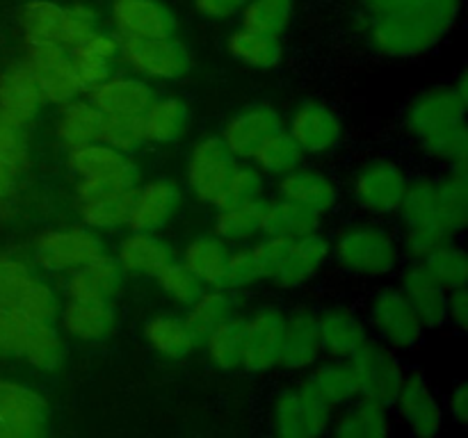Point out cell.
I'll return each instance as SVG.
<instances>
[{"mask_svg":"<svg viewBox=\"0 0 468 438\" xmlns=\"http://www.w3.org/2000/svg\"><path fill=\"white\" fill-rule=\"evenodd\" d=\"M464 0H366L361 32L388 59H414L437 48L462 16Z\"/></svg>","mask_w":468,"mask_h":438,"instance_id":"1","label":"cell"},{"mask_svg":"<svg viewBox=\"0 0 468 438\" xmlns=\"http://www.w3.org/2000/svg\"><path fill=\"white\" fill-rule=\"evenodd\" d=\"M468 82L460 73L451 85H434L407 103L402 126L416 149L446 169L468 162Z\"/></svg>","mask_w":468,"mask_h":438,"instance_id":"2","label":"cell"},{"mask_svg":"<svg viewBox=\"0 0 468 438\" xmlns=\"http://www.w3.org/2000/svg\"><path fill=\"white\" fill-rule=\"evenodd\" d=\"M329 242L334 263L350 276L366 281L393 276L405 260L398 231L379 219L346 222Z\"/></svg>","mask_w":468,"mask_h":438,"instance_id":"3","label":"cell"},{"mask_svg":"<svg viewBox=\"0 0 468 438\" xmlns=\"http://www.w3.org/2000/svg\"><path fill=\"white\" fill-rule=\"evenodd\" d=\"M411 173L388 155H373L356 164L347 181V194L355 208L368 219H391L400 210Z\"/></svg>","mask_w":468,"mask_h":438,"instance_id":"4","label":"cell"},{"mask_svg":"<svg viewBox=\"0 0 468 438\" xmlns=\"http://www.w3.org/2000/svg\"><path fill=\"white\" fill-rule=\"evenodd\" d=\"M334 413L306 379L297 377L270 397L268 438H327Z\"/></svg>","mask_w":468,"mask_h":438,"instance_id":"5","label":"cell"},{"mask_svg":"<svg viewBox=\"0 0 468 438\" xmlns=\"http://www.w3.org/2000/svg\"><path fill=\"white\" fill-rule=\"evenodd\" d=\"M67 169L76 178V199L108 192H133L142 182V169L135 158L101 141L67 151Z\"/></svg>","mask_w":468,"mask_h":438,"instance_id":"6","label":"cell"},{"mask_svg":"<svg viewBox=\"0 0 468 438\" xmlns=\"http://www.w3.org/2000/svg\"><path fill=\"white\" fill-rule=\"evenodd\" d=\"M370 338L391 347L398 354L414 351L423 342L425 327L396 283L378 287L366 304Z\"/></svg>","mask_w":468,"mask_h":438,"instance_id":"7","label":"cell"},{"mask_svg":"<svg viewBox=\"0 0 468 438\" xmlns=\"http://www.w3.org/2000/svg\"><path fill=\"white\" fill-rule=\"evenodd\" d=\"M105 254H108V245L103 235L82 224L48 228V231H41L32 242V260L37 267L44 274H58V276H67L73 269Z\"/></svg>","mask_w":468,"mask_h":438,"instance_id":"8","label":"cell"},{"mask_svg":"<svg viewBox=\"0 0 468 438\" xmlns=\"http://www.w3.org/2000/svg\"><path fill=\"white\" fill-rule=\"evenodd\" d=\"M391 413L410 438H441L448 427L441 395L420 370H407Z\"/></svg>","mask_w":468,"mask_h":438,"instance_id":"9","label":"cell"},{"mask_svg":"<svg viewBox=\"0 0 468 438\" xmlns=\"http://www.w3.org/2000/svg\"><path fill=\"white\" fill-rule=\"evenodd\" d=\"M122 67L151 85L178 82L192 71V53L178 36L122 39Z\"/></svg>","mask_w":468,"mask_h":438,"instance_id":"10","label":"cell"},{"mask_svg":"<svg viewBox=\"0 0 468 438\" xmlns=\"http://www.w3.org/2000/svg\"><path fill=\"white\" fill-rule=\"evenodd\" d=\"M286 310L277 304H259L242 313V372L265 377L279 370Z\"/></svg>","mask_w":468,"mask_h":438,"instance_id":"11","label":"cell"},{"mask_svg":"<svg viewBox=\"0 0 468 438\" xmlns=\"http://www.w3.org/2000/svg\"><path fill=\"white\" fill-rule=\"evenodd\" d=\"M352 372L356 379V395L359 400L379 402L391 406L405 381V360L391 347L370 338L359 351L350 359Z\"/></svg>","mask_w":468,"mask_h":438,"instance_id":"12","label":"cell"},{"mask_svg":"<svg viewBox=\"0 0 468 438\" xmlns=\"http://www.w3.org/2000/svg\"><path fill=\"white\" fill-rule=\"evenodd\" d=\"M48 424L44 392L16 379H0V438H46Z\"/></svg>","mask_w":468,"mask_h":438,"instance_id":"13","label":"cell"},{"mask_svg":"<svg viewBox=\"0 0 468 438\" xmlns=\"http://www.w3.org/2000/svg\"><path fill=\"white\" fill-rule=\"evenodd\" d=\"M283 128L297 141L304 158H324L334 153L346 137V123L341 114L318 99L300 100Z\"/></svg>","mask_w":468,"mask_h":438,"instance_id":"14","label":"cell"},{"mask_svg":"<svg viewBox=\"0 0 468 438\" xmlns=\"http://www.w3.org/2000/svg\"><path fill=\"white\" fill-rule=\"evenodd\" d=\"M26 67L35 76L44 105H67L85 96L80 78L73 68L69 50L59 44H26Z\"/></svg>","mask_w":468,"mask_h":438,"instance_id":"15","label":"cell"},{"mask_svg":"<svg viewBox=\"0 0 468 438\" xmlns=\"http://www.w3.org/2000/svg\"><path fill=\"white\" fill-rule=\"evenodd\" d=\"M186 192L178 181L169 176H155L142 181L131 194L128 231L163 233L181 214Z\"/></svg>","mask_w":468,"mask_h":438,"instance_id":"16","label":"cell"},{"mask_svg":"<svg viewBox=\"0 0 468 438\" xmlns=\"http://www.w3.org/2000/svg\"><path fill=\"white\" fill-rule=\"evenodd\" d=\"M236 162L238 160L229 153L219 135L199 137L186 155V169H183L186 190L199 203L215 205L219 190Z\"/></svg>","mask_w":468,"mask_h":438,"instance_id":"17","label":"cell"},{"mask_svg":"<svg viewBox=\"0 0 468 438\" xmlns=\"http://www.w3.org/2000/svg\"><path fill=\"white\" fill-rule=\"evenodd\" d=\"M283 126H286V119L277 105L268 100H256L233 112L224 121L219 140L236 160H251L256 149Z\"/></svg>","mask_w":468,"mask_h":438,"instance_id":"18","label":"cell"},{"mask_svg":"<svg viewBox=\"0 0 468 438\" xmlns=\"http://www.w3.org/2000/svg\"><path fill=\"white\" fill-rule=\"evenodd\" d=\"M323 359L324 354L318 331V310L304 304L286 310L279 370L295 374V377H304Z\"/></svg>","mask_w":468,"mask_h":438,"instance_id":"19","label":"cell"},{"mask_svg":"<svg viewBox=\"0 0 468 438\" xmlns=\"http://www.w3.org/2000/svg\"><path fill=\"white\" fill-rule=\"evenodd\" d=\"M110 23L122 39L176 36L178 18L165 0H110Z\"/></svg>","mask_w":468,"mask_h":438,"instance_id":"20","label":"cell"},{"mask_svg":"<svg viewBox=\"0 0 468 438\" xmlns=\"http://www.w3.org/2000/svg\"><path fill=\"white\" fill-rule=\"evenodd\" d=\"M58 327L64 338L78 345H101L117 331L119 310L114 301L64 299Z\"/></svg>","mask_w":468,"mask_h":438,"instance_id":"21","label":"cell"},{"mask_svg":"<svg viewBox=\"0 0 468 438\" xmlns=\"http://www.w3.org/2000/svg\"><path fill=\"white\" fill-rule=\"evenodd\" d=\"M277 196L302 205L315 217H327L341 203V190L329 172L309 164H300L286 176L277 178Z\"/></svg>","mask_w":468,"mask_h":438,"instance_id":"22","label":"cell"},{"mask_svg":"<svg viewBox=\"0 0 468 438\" xmlns=\"http://www.w3.org/2000/svg\"><path fill=\"white\" fill-rule=\"evenodd\" d=\"M318 331L324 359L350 360L370 340L364 315L346 304H332L320 308Z\"/></svg>","mask_w":468,"mask_h":438,"instance_id":"23","label":"cell"},{"mask_svg":"<svg viewBox=\"0 0 468 438\" xmlns=\"http://www.w3.org/2000/svg\"><path fill=\"white\" fill-rule=\"evenodd\" d=\"M112 258L126 276L155 278L169 263L176 260V249L163 237V233L128 231L119 237Z\"/></svg>","mask_w":468,"mask_h":438,"instance_id":"24","label":"cell"},{"mask_svg":"<svg viewBox=\"0 0 468 438\" xmlns=\"http://www.w3.org/2000/svg\"><path fill=\"white\" fill-rule=\"evenodd\" d=\"M329 260H332L329 237L323 231L309 233L304 237L291 240L286 260L270 283L279 290H300L327 267Z\"/></svg>","mask_w":468,"mask_h":438,"instance_id":"25","label":"cell"},{"mask_svg":"<svg viewBox=\"0 0 468 438\" xmlns=\"http://www.w3.org/2000/svg\"><path fill=\"white\" fill-rule=\"evenodd\" d=\"M398 287L410 301L414 313L419 315L425 331H437L446 327V301L448 290L439 286L420 263H407L398 269Z\"/></svg>","mask_w":468,"mask_h":438,"instance_id":"26","label":"cell"},{"mask_svg":"<svg viewBox=\"0 0 468 438\" xmlns=\"http://www.w3.org/2000/svg\"><path fill=\"white\" fill-rule=\"evenodd\" d=\"M73 68L85 91L112 78L122 67V36L112 30H96L90 39L69 50Z\"/></svg>","mask_w":468,"mask_h":438,"instance_id":"27","label":"cell"},{"mask_svg":"<svg viewBox=\"0 0 468 438\" xmlns=\"http://www.w3.org/2000/svg\"><path fill=\"white\" fill-rule=\"evenodd\" d=\"M126 287V274L110 254L90 260L64 276V299L114 301Z\"/></svg>","mask_w":468,"mask_h":438,"instance_id":"28","label":"cell"},{"mask_svg":"<svg viewBox=\"0 0 468 438\" xmlns=\"http://www.w3.org/2000/svg\"><path fill=\"white\" fill-rule=\"evenodd\" d=\"M44 108L35 76L23 59L0 71V114L16 126L27 128Z\"/></svg>","mask_w":468,"mask_h":438,"instance_id":"29","label":"cell"},{"mask_svg":"<svg viewBox=\"0 0 468 438\" xmlns=\"http://www.w3.org/2000/svg\"><path fill=\"white\" fill-rule=\"evenodd\" d=\"M90 103L101 114H137L140 117L151 100L158 96L155 85L142 80L135 73L117 71L112 78L87 91Z\"/></svg>","mask_w":468,"mask_h":438,"instance_id":"30","label":"cell"},{"mask_svg":"<svg viewBox=\"0 0 468 438\" xmlns=\"http://www.w3.org/2000/svg\"><path fill=\"white\" fill-rule=\"evenodd\" d=\"M396 418L391 406L370 400H355L334 413L327 438H393Z\"/></svg>","mask_w":468,"mask_h":438,"instance_id":"31","label":"cell"},{"mask_svg":"<svg viewBox=\"0 0 468 438\" xmlns=\"http://www.w3.org/2000/svg\"><path fill=\"white\" fill-rule=\"evenodd\" d=\"M192 112L186 99L176 94L155 96L149 108L142 112L146 144L172 146L178 144L190 132Z\"/></svg>","mask_w":468,"mask_h":438,"instance_id":"32","label":"cell"},{"mask_svg":"<svg viewBox=\"0 0 468 438\" xmlns=\"http://www.w3.org/2000/svg\"><path fill=\"white\" fill-rule=\"evenodd\" d=\"M144 340L149 349L155 356L165 360H178L190 359L195 351L201 349V342L197 340L195 333L187 328L183 315L174 313H155L144 322Z\"/></svg>","mask_w":468,"mask_h":438,"instance_id":"33","label":"cell"},{"mask_svg":"<svg viewBox=\"0 0 468 438\" xmlns=\"http://www.w3.org/2000/svg\"><path fill=\"white\" fill-rule=\"evenodd\" d=\"M231 245L210 233H199L190 237L178 254V263L197 278L204 287H222L224 269H227Z\"/></svg>","mask_w":468,"mask_h":438,"instance_id":"34","label":"cell"},{"mask_svg":"<svg viewBox=\"0 0 468 438\" xmlns=\"http://www.w3.org/2000/svg\"><path fill=\"white\" fill-rule=\"evenodd\" d=\"M101 119H103V114L90 103L87 96H80L67 105H59L53 123L55 140L67 151L99 141Z\"/></svg>","mask_w":468,"mask_h":438,"instance_id":"35","label":"cell"},{"mask_svg":"<svg viewBox=\"0 0 468 438\" xmlns=\"http://www.w3.org/2000/svg\"><path fill=\"white\" fill-rule=\"evenodd\" d=\"M304 379L314 388L315 395L334 411L359 400V395H356V379L355 372H352L350 360L323 359L304 374Z\"/></svg>","mask_w":468,"mask_h":438,"instance_id":"36","label":"cell"},{"mask_svg":"<svg viewBox=\"0 0 468 438\" xmlns=\"http://www.w3.org/2000/svg\"><path fill=\"white\" fill-rule=\"evenodd\" d=\"M133 192H108V194H91L76 199L78 219L82 226L91 228L99 235L119 233L128 228Z\"/></svg>","mask_w":468,"mask_h":438,"instance_id":"37","label":"cell"},{"mask_svg":"<svg viewBox=\"0 0 468 438\" xmlns=\"http://www.w3.org/2000/svg\"><path fill=\"white\" fill-rule=\"evenodd\" d=\"M21 360L35 372L55 374L67 363V338L58 322H30Z\"/></svg>","mask_w":468,"mask_h":438,"instance_id":"38","label":"cell"},{"mask_svg":"<svg viewBox=\"0 0 468 438\" xmlns=\"http://www.w3.org/2000/svg\"><path fill=\"white\" fill-rule=\"evenodd\" d=\"M227 53L242 67L270 71L282 64L283 44L279 36H270L240 26L227 36Z\"/></svg>","mask_w":468,"mask_h":438,"instance_id":"39","label":"cell"},{"mask_svg":"<svg viewBox=\"0 0 468 438\" xmlns=\"http://www.w3.org/2000/svg\"><path fill=\"white\" fill-rule=\"evenodd\" d=\"M320 226H323V219L292 201L282 199V196L263 201V235L297 240V237L320 231Z\"/></svg>","mask_w":468,"mask_h":438,"instance_id":"40","label":"cell"},{"mask_svg":"<svg viewBox=\"0 0 468 438\" xmlns=\"http://www.w3.org/2000/svg\"><path fill=\"white\" fill-rule=\"evenodd\" d=\"M233 315H238V295L224 290V287H206L199 299L187 306L183 319H186L187 328L195 333L197 340L204 342L210 331H215Z\"/></svg>","mask_w":468,"mask_h":438,"instance_id":"41","label":"cell"},{"mask_svg":"<svg viewBox=\"0 0 468 438\" xmlns=\"http://www.w3.org/2000/svg\"><path fill=\"white\" fill-rule=\"evenodd\" d=\"M263 201L215 208L218 210L213 219L215 235L222 237L231 246L251 245L254 240H259L263 235Z\"/></svg>","mask_w":468,"mask_h":438,"instance_id":"42","label":"cell"},{"mask_svg":"<svg viewBox=\"0 0 468 438\" xmlns=\"http://www.w3.org/2000/svg\"><path fill=\"white\" fill-rule=\"evenodd\" d=\"M64 9L58 0H27L18 12L26 44H59L64 30Z\"/></svg>","mask_w":468,"mask_h":438,"instance_id":"43","label":"cell"},{"mask_svg":"<svg viewBox=\"0 0 468 438\" xmlns=\"http://www.w3.org/2000/svg\"><path fill=\"white\" fill-rule=\"evenodd\" d=\"M206 359L219 372H240L242 370V313L233 315L201 342Z\"/></svg>","mask_w":468,"mask_h":438,"instance_id":"44","label":"cell"},{"mask_svg":"<svg viewBox=\"0 0 468 438\" xmlns=\"http://www.w3.org/2000/svg\"><path fill=\"white\" fill-rule=\"evenodd\" d=\"M265 178H282L304 164V153L297 146V141L288 135L286 128L272 132L263 144L256 149V153L250 160Z\"/></svg>","mask_w":468,"mask_h":438,"instance_id":"45","label":"cell"},{"mask_svg":"<svg viewBox=\"0 0 468 438\" xmlns=\"http://www.w3.org/2000/svg\"><path fill=\"white\" fill-rule=\"evenodd\" d=\"M62 301L64 299L53 283H48L39 274H32L30 281L14 299L12 308L21 313L27 322H58Z\"/></svg>","mask_w":468,"mask_h":438,"instance_id":"46","label":"cell"},{"mask_svg":"<svg viewBox=\"0 0 468 438\" xmlns=\"http://www.w3.org/2000/svg\"><path fill=\"white\" fill-rule=\"evenodd\" d=\"M265 192H268V178L250 160H238L233 164L231 173L227 176V181H224L213 208H229V205L263 201Z\"/></svg>","mask_w":468,"mask_h":438,"instance_id":"47","label":"cell"},{"mask_svg":"<svg viewBox=\"0 0 468 438\" xmlns=\"http://www.w3.org/2000/svg\"><path fill=\"white\" fill-rule=\"evenodd\" d=\"M295 21V0H247L240 26L282 39Z\"/></svg>","mask_w":468,"mask_h":438,"instance_id":"48","label":"cell"},{"mask_svg":"<svg viewBox=\"0 0 468 438\" xmlns=\"http://www.w3.org/2000/svg\"><path fill=\"white\" fill-rule=\"evenodd\" d=\"M420 265L446 290L464 287L468 283V256L464 246L457 240H448L443 245H439L437 249L430 251L420 260Z\"/></svg>","mask_w":468,"mask_h":438,"instance_id":"49","label":"cell"},{"mask_svg":"<svg viewBox=\"0 0 468 438\" xmlns=\"http://www.w3.org/2000/svg\"><path fill=\"white\" fill-rule=\"evenodd\" d=\"M439 201H441L443 219L452 235H460L468 224V176L464 169H446L437 178Z\"/></svg>","mask_w":468,"mask_h":438,"instance_id":"50","label":"cell"},{"mask_svg":"<svg viewBox=\"0 0 468 438\" xmlns=\"http://www.w3.org/2000/svg\"><path fill=\"white\" fill-rule=\"evenodd\" d=\"M101 144L119 151V153L135 155L146 146L142 114H103L101 119Z\"/></svg>","mask_w":468,"mask_h":438,"instance_id":"51","label":"cell"},{"mask_svg":"<svg viewBox=\"0 0 468 438\" xmlns=\"http://www.w3.org/2000/svg\"><path fill=\"white\" fill-rule=\"evenodd\" d=\"M154 281L158 283V290L163 292L165 299L183 310L190 304H195V301L199 299L201 292L206 290V287L201 286L181 263H178V258L174 260V263H169Z\"/></svg>","mask_w":468,"mask_h":438,"instance_id":"52","label":"cell"},{"mask_svg":"<svg viewBox=\"0 0 468 438\" xmlns=\"http://www.w3.org/2000/svg\"><path fill=\"white\" fill-rule=\"evenodd\" d=\"M261 283H263V274H261L259 263H256L251 245L231 246V254H229L227 269H224L222 278L224 290L233 292V295H240V292L251 290V287L261 286Z\"/></svg>","mask_w":468,"mask_h":438,"instance_id":"53","label":"cell"},{"mask_svg":"<svg viewBox=\"0 0 468 438\" xmlns=\"http://www.w3.org/2000/svg\"><path fill=\"white\" fill-rule=\"evenodd\" d=\"M96 30H101V14L96 12L94 5L80 3V0L69 3L64 9V30L59 46H64L67 50L76 48L78 44L90 39Z\"/></svg>","mask_w":468,"mask_h":438,"instance_id":"54","label":"cell"},{"mask_svg":"<svg viewBox=\"0 0 468 438\" xmlns=\"http://www.w3.org/2000/svg\"><path fill=\"white\" fill-rule=\"evenodd\" d=\"M30 322L9 306H0V359H21Z\"/></svg>","mask_w":468,"mask_h":438,"instance_id":"55","label":"cell"},{"mask_svg":"<svg viewBox=\"0 0 468 438\" xmlns=\"http://www.w3.org/2000/svg\"><path fill=\"white\" fill-rule=\"evenodd\" d=\"M0 160L5 164L14 169V172H21L23 167L30 160V151H27V140H26V128L16 126L9 119H5L0 114Z\"/></svg>","mask_w":468,"mask_h":438,"instance_id":"56","label":"cell"},{"mask_svg":"<svg viewBox=\"0 0 468 438\" xmlns=\"http://www.w3.org/2000/svg\"><path fill=\"white\" fill-rule=\"evenodd\" d=\"M32 267L16 256H0V306L12 308L14 299L32 276Z\"/></svg>","mask_w":468,"mask_h":438,"instance_id":"57","label":"cell"},{"mask_svg":"<svg viewBox=\"0 0 468 438\" xmlns=\"http://www.w3.org/2000/svg\"><path fill=\"white\" fill-rule=\"evenodd\" d=\"M288 246H291V240L272 235H261L259 240L251 242V251H254L256 263H259L261 274H263V281L270 283L274 274L282 269L283 260L288 256Z\"/></svg>","mask_w":468,"mask_h":438,"instance_id":"58","label":"cell"},{"mask_svg":"<svg viewBox=\"0 0 468 438\" xmlns=\"http://www.w3.org/2000/svg\"><path fill=\"white\" fill-rule=\"evenodd\" d=\"M247 0H192V7L208 21H231L240 16Z\"/></svg>","mask_w":468,"mask_h":438,"instance_id":"59","label":"cell"},{"mask_svg":"<svg viewBox=\"0 0 468 438\" xmlns=\"http://www.w3.org/2000/svg\"><path fill=\"white\" fill-rule=\"evenodd\" d=\"M443 400V409H446L448 422L455 424V427L464 429L468 424V388L466 381H457L455 386L451 388Z\"/></svg>","mask_w":468,"mask_h":438,"instance_id":"60","label":"cell"},{"mask_svg":"<svg viewBox=\"0 0 468 438\" xmlns=\"http://www.w3.org/2000/svg\"><path fill=\"white\" fill-rule=\"evenodd\" d=\"M446 324L457 331H466L468 324V287H455L448 290L446 301Z\"/></svg>","mask_w":468,"mask_h":438,"instance_id":"61","label":"cell"},{"mask_svg":"<svg viewBox=\"0 0 468 438\" xmlns=\"http://www.w3.org/2000/svg\"><path fill=\"white\" fill-rule=\"evenodd\" d=\"M16 185V172L0 160V199H7Z\"/></svg>","mask_w":468,"mask_h":438,"instance_id":"62","label":"cell"},{"mask_svg":"<svg viewBox=\"0 0 468 438\" xmlns=\"http://www.w3.org/2000/svg\"><path fill=\"white\" fill-rule=\"evenodd\" d=\"M355 3H361V5H364V3H366V0H355Z\"/></svg>","mask_w":468,"mask_h":438,"instance_id":"63","label":"cell"}]
</instances>
